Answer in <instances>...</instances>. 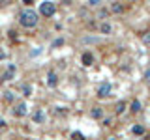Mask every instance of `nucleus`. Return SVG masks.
Returning a JSON list of instances; mask_svg holds the SVG:
<instances>
[{"mask_svg":"<svg viewBox=\"0 0 150 140\" xmlns=\"http://www.w3.org/2000/svg\"><path fill=\"white\" fill-rule=\"evenodd\" d=\"M64 45V39L62 37H56V39L53 41V49H56V47H62Z\"/></svg>","mask_w":150,"mask_h":140,"instance_id":"aec40b11","label":"nucleus"},{"mask_svg":"<svg viewBox=\"0 0 150 140\" xmlns=\"http://www.w3.org/2000/svg\"><path fill=\"white\" fill-rule=\"evenodd\" d=\"M101 4H103V0H86V8H92V9L100 8Z\"/></svg>","mask_w":150,"mask_h":140,"instance_id":"f3484780","label":"nucleus"},{"mask_svg":"<svg viewBox=\"0 0 150 140\" xmlns=\"http://www.w3.org/2000/svg\"><path fill=\"white\" fill-rule=\"evenodd\" d=\"M19 24L25 28V30L36 28L38 24H40V13L34 11V9H30V8L21 9V13H19Z\"/></svg>","mask_w":150,"mask_h":140,"instance_id":"f257e3e1","label":"nucleus"},{"mask_svg":"<svg viewBox=\"0 0 150 140\" xmlns=\"http://www.w3.org/2000/svg\"><path fill=\"white\" fill-rule=\"evenodd\" d=\"M6 125H8V123H6V120L0 116V129H6Z\"/></svg>","mask_w":150,"mask_h":140,"instance_id":"b1692460","label":"nucleus"},{"mask_svg":"<svg viewBox=\"0 0 150 140\" xmlns=\"http://www.w3.org/2000/svg\"><path fill=\"white\" fill-rule=\"evenodd\" d=\"M103 125H105V127H111V125H112V118H105V120H103Z\"/></svg>","mask_w":150,"mask_h":140,"instance_id":"412c9836","label":"nucleus"},{"mask_svg":"<svg viewBox=\"0 0 150 140\" xmlns=\"http://www.w3.org/2000/svg\"><path fill=\"white\" fill-rule=\"evenodd\" d=\"M26 112H28V105L25 101L13 103V116H15V118H25Z\"/></svg>","mask_w":150,"mask_h":140,"instance_id":"7ed1b4c3","label":"nucleus"},{"mask_svg":"<svg viewBox=\"0 0 150 140\" xmlns=\"http://www.w3.org/2000/svg\"><path fill=\"white\" fill-rule=\"evenodd\" d=\"M13 75H15V65H9V67L6 69V73L2 75V80H11Z\"/></svg>","mask_w":150,"mask_h":140,"instance_id":"4468645a","label":"nucleus"},{"mask_svg":"<svg viewBox=\"0 0 150 140\" xmlns=\"http://www.w3.org/2000/svg\"><path fill=\"white\" fill-rule=\"evenodd\" d=\"M81 62L84 67H88V65H92L94 64V54L90 52V50H84V52L81 54Z\"/></svg>","mask_w":150,"mask_h":140,"instance_id":"6e6552de","label":"nucleus"},{"mask_svg":"<svg viewBox=\"0 0 150 140\" xmlns=\"http://www.w3.org/2000/svg\"><path fill=\"white\" fill-rule=\"evenodd\" d=\"M96 95L100 97V99L109 97V95H111V84H109V82H101L100 86H98V90H96Z\"/></svg>","mask_w":150,"mask_h":140,"instance_id":"20e7f679","label":"nucleus"},{"mask_svg":"<svg viewBox=\"0 0 150 140\" xmlns=\"http://www.w3.org/2000/svg\"><path fill=\"white\" fill-rule=\"evenodd\" d=\"M141 41H143L144 45H150V30H146L143 36H141Z\"/></svg>","mask_w":150,"mask_h":140,"instance_id":"6ab92c4d","label":"nucleus"},{"mask_svg":"<svg viewBox=\"0 0 150 140\" xmlns=\"http://www.w3.org/2000/svg\"><path fill=\"white\" fill-rule=\"evenodd\" d=\"M23 95H25V97H28V95H32V86H30V84H25V86H23Z\"/></svg>","mask_w":150,"mask_h":140,"instance_id":"a211bd4d","label":"nucleus"},{"mask_svg":"<svg viewBox=\"0 0 150 140\" xmlns=\"http://www.w3.org/2000/svg\"><path fill=\"white\" fill-rule=\"evenodd\" d=\"M8 4H9V0H0V8H2V6H8Z\"/></svg>","mask_w":150,"mask_h":140,"instance_id":"cd10ccee","label":"nucleus"},{"mask_svg":"<svg viewBox=\"0 0 150 140\" xmlns=\"http://www.w3.org/2000/svg\"><path fill=\"white\" fill-rule=\"evenodd\" d=\"M90 118L92 120H101L103 118V108L101 106H92L90 108Z\"/></svg>","mask_w":150,"mask_h":140,"instance_id":"9d476101","label":"nucleus"},{"mask_svg":"<svg viewBox=\"0 0 150 140\" xmlns=\"http://www.w3.org/2000/svg\"><path fill=\"white\" fill-rule=\"evenodd\" d=\"M32 120H34V123H43V121H45V114H43V110H36V112H34V116H32Z\"/></svg>","mask_w":150,"mask_h":140,"instance_id":"2eb2a0df","label":"nucleus"},{"mask_svg":"<svg viewBox=\"0 0 150 140\" xmlns=\"http://www.w3.org/2000/svg\"><path fill=\"white\" fill-rule=\"evenodd\" d=\"M128 106H129V110L133 112V114H139L141 108H143V105H141L139 99H133V101H131V105H128Z\"/></svg>","mask_w":150,"mask_h":140,"instance_id":"f8f14e48","label":"nucleus"},{"mask_svg":"<svg viewBox=\"0 0 150 140\" xmlns=\"http://www.w3.org/2000/svg\"><path fill=\"white\" fill-rule=\"evenodd\" d=\"M2 60H6V50L0 47V62H2Z\"/></svg>","mask_w":150,"mask_h":140,"instance_id":"5701e85b","label":"nucleus"},{"mask_svg":"<svg viewBox=\"0 0 150 140\" xmlns=\"http://www.w3.org/2000/svg\"><path fill=\"white\" fill-rule=\"evenodd\" d=\"M15 34H17L15 30H9V32H8V37H11V39H15V37H17Z\"/></svg>","mask_w":150,"mask_h":140,"instance_id":"393cba45","label":"nucleus"},{"mask_svg":"<svg viewBox=\"0 0 150 140\" xmlns=\"http://www.w3.org/2000/svg\"><path fill=\"white\" fill-rule=\"evenodd\" d=\"M73 138H83V133H79V131H75V133H71Z\"/></svg>","mask_w":150,"mask_h":140,"instance_id":"a878e982","label":"nucleus"},{"mask_svg":"<svg viewBox=\"0 0 150 140\" xmlns=\"http://www.w3.org/2000/svg\"><path fill=\"white\" fill-rule=\"evenodd\" d=\"M144 80L150 82V69H146V71H144Z\"/></svg>","mask_w":150,"mask_h":140,"instance_id":"bb28decb","label":"nucleus"},{"mask_svg":"<svg viewBox=\"0 0 150 140\" xmlns=\"http://www.w3.org/2000/svg\"><path fill=\"white\" fill-rule=\"evenodd\" d=\"M112 30H115V28H112V24L109 21H100L98 22V32H100L101 36H111Z\"/></svg>","mask_w":150,"mask_h":140,"instance_id":"39448f33","label":"nucleus"},{"mask_svg":"<svg viewBox=\"0 0 150 140\" xmlns=\"http://www.w3.org/2000/svg\"><path fill=\"white\" fill-rule=\"evenodd\" d=\"M23 2H25L26 6H28V4H32V2H34V0H23Z\"/></svg>","mask_w":150,"mask_h":140,"instance_id":"c85d7f7f","label":"nucleus"},{"mask_svg":"<svg viewBox=\"0 0 150 140\" xmlns=\"http://www.w3.org/2000/svg\"><path fill=\"white\" fill-rule=\"evenodd\" d=\"M131 133L135 134V136H144V125H133V127H131Z\"/></svg>","mask_w":150,"mask_h":140,"instance_id":"dca6fc26","label":"nucleus"},{"mask_svg":"<svg viewBox=\"0 0 150 140\" xmlns=\"http://www.w3.org/2000/svg\"><path fill=\"white\" fill-rule=\"evenodd\" d=\"M4 101H6L8 105H13V103H15V92L6 90V92H4Z\"/></svg>","mask_w":150,"mask_h":140,"instance_id":"ddd939ff","label":"nucleus"},{"mask_svg":"<svg viewBox=\"0 0 150 140\" xmlns=\"http://www.w3.org/2000/svg\"><path fill=\"white\" fill-rule=\"evenodd\" d=\"M47 86H49L51 90H54V88L58 86V73H54V71L47 73Z\"/></svg>","mask_w":150,"mask_h":140,"instance_id":"423d86ee","label":"nucleus"},{"mask_svg":"<svg viewBox=\"0 0 150 140\" xmlns=\"http://www.w3.org/2000/svg\"><path fill=\"white\" fill-rule=\"evenodd\" d=\"M109 11L115 13V15H122V13L126 11V6H124L122 2H118V0H116V2H112L111 6H109Z\"/></svg>","mask_w":150,"mask_h":140,"instance_id":"0eeeda50","label":"nucleus"},{"mask_svg":"<svg viewBox=\"0 0 150 140\" xmlns=\"http://www.w3.org/2000/svg\"><path fill=\"white\" fill-rule=\"evenodd\" d=\"M56 13V6H54V2H41L40 4V15L41 17H45V19H49V17H53Z\"/></svg>","mask_w":150,"mask_h":140,"instance_id":"f03ea898","label":"nucleus"},{"mask_svg":"<svg viewBox=\"0 0 150 140\" xmlns=\"http://www.w3.org/2000/svg\"><path fill=\"white\" fill-rule=\"evenodd\" d=\"M56 114H58V116H66V110L62 108V106H56Z\"/></svg>","mask_w":150,"mask_h":140,"instance_id":"4be33fe9","label":"nucleus"},{"mask_svg":"<svg viewBox=\"0 0 150 140\" xmlns=\"http://www.w3.org/2000/svg\"><path fill=\"white\" fill-rule=\"evenodd\" d=\"M111 15V11L107 8H103V6H100L98 8V13H96V19H98V22L100 21H107V17Z\"/></svg>","mask_w":150,"mask_h":140,"instance_id":"1a4fd4ad","label":"nucleus"},{"mask_svg":"<svg viewBox=\"0 0 150 140\" xmlns=\"http://www.w3.org/2000/svg\"><path fill=\"white\" fill-rule=\"evenodd\" d=\"M126 108H128V103H126V101H118L115 105V114L116 116H122L126 112Z\"/></svg>","mask_w":150,"mask_h":140,"instance_id":"9b49d317","label":"nucleus"}]
</instances>
